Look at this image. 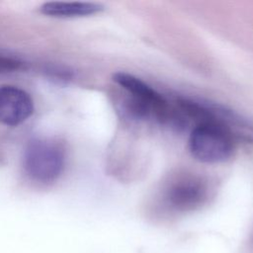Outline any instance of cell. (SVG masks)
Instances as JSON below:
<instances>
[{
    "label": "cell",
    "mask_w": 253,
    "mask_h": 253,
    "mask_svg": "<svg viewBox=\"0 0 253 253\" xmlns=\"http://www.w3.org/2000/svg\"><path fill=\"white\" fill-rule=\"evenodd\" d=\"M189 150L202 163L216 164L228 160L234 151L232 133L223 126L205 121L198 123L189 136Z\"/></svg>",
    "instance_id": "6da1fadb"
},
{
    "label": "cell",
    "mask_w": 253,
    "mask_h": 253,
    "mask_svg": "<svg viewBox=\"0 0 253 253\" xmlns=\"http://www.w3.org/2000/svg\"><path fill=\"white\" fill-rule=\"evenodd\" d=\"M113 80L126 94L148 105L154 111L156 120L162 123L170 122V120L177 121L174 115L171 114L164 97L140 78L126 72H117L114 74Z\"/></svg>",
    "instance_id": "277c9868"
},
{
    "label": "cell",
    "mask_w": 253,
    "mask_h": 253,
    "mask_svg": "<svg viewBox=\"0 0 253 253\" xmlns=\"http://www.w3.org/2000/svg\"><path fill=\"white\" fill-rule=\"evenodd\" d=\"M104 7L101 4L94 2H62L53 1L44 3L41 11L51 17L70 18L83 17L101 12Z\"/></svg>",
    "instance_id": "8992f818"
},
{
    "label": "cell",
    "mask_w": 253,
    "mask_h": 253,
    "mask_svg": "<svg viewBox=\"0 0 253 253\" xmlns=\"http://www.w3.org/2000/svg\"><path fill=\"white\" fill-rule=\"evenodd\" d=\"M34 111L33 100L24 90L10 85L0 87V123L18 126L26 121Z\"/></svg>",
    "instance_id": "5b68a950"
},
{
    "label": "cell",
    "mask_w": 253,
    "mask_h": 253,
    "mask_svg": "<svg viewBox=\"0 0 253 253\" xmlns=\"http://www.w3.org/2000/svg\"><path fill=\"white\" fill-rule=\"evenodd\" d=\"M64 166V150L52 140L32 141L24 154V167L35 181L48 183L56 180Z\"/></svg>",
    "instance_id": "7a4b0ae2"
},
{
    "label": "cell",
    "mask_w": 253,
    "mask_h": 253,
    "mask_svg": "<svg viewBox=\"0 0 253 253\" xmlns=\"http://www.w3.org/2000/svg\"><path fill=\"white\" fill-rule=\"evenodd\" d=\"M206 182L194 174L175 177L165 188L163 204L172 213H188L202 208L208 200Z\"/></svg>",
    "instance_id": "3957f363"
}]
</instances>
